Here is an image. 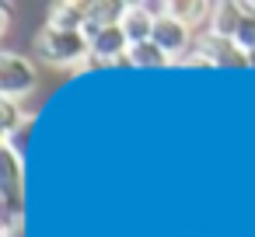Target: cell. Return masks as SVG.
Wrapping results in <instances>:
<instances>
[{
  "instance_id": "6da1fadb",
  "label": "cell",
  "mask_w": 255,
  "mask_h": 237,
  "mask_svg": "<svg viewBox=\"0 0 255 237\" xmlns=\"http://www.w3.org/2000/svg\"><path fill=\"white\" fill-rule=\"evenodd\" d=\"M35 53L42 63L60 67V70H77L91 56V39L84 32H60V28H42L35 35Z\"/></svg>"
},
{
  "instance_id": "7a4b0ae2",
  "label": "cell",
  "mask_w": 255,
  "mask_h": 237,
  "mask_svg": "<svg viewBox=\"0 0 255 237\" xmlns=\"http://www.w3.org/2000/svg\"><path fill=\"white\" fill-rule=\"evenodd\" d=\"M39 84V70L32 60L18 56V53H0V94H4V101H21L35 91Z\"/></svg>"
},
{
  "instance_id": "3957f363",
  "label": "cell",
  "mask_w": 255,
  "mask_h": 237,
  "mask_svg": "<svg viewBox=\"0 0 255 237\" xmlns=\"http://www.w3.org/2000/svg\"><path fill=\"white\" fill-rule=\"evenodd\" d=\"M150 42L175 63V60H182L189 49H192V28L189 25H182L178 18H171V14H164V18H157L154 21V35H150Z\"/></svg>"
},
{
  "instance_id": "277c9868",
  "label": "cell",
  "mask_w": 255,
  "mask_h": 237,
  "mask_svg": "<svg viewBox=\"0 0 255 237\" xmlns=\"http://www.w3.org/2000/svg\"><path fill=\"white\" fill-rule=\"evenodd\" d=\"M126 56H129V39H126L123 25L98 28L91 35V60L95 63H123Z\"/></svg>"
},
{
  "instance_id": "5b68a950",
  "label": "cell",
  "mask_w": 255,
  "mask_h": 237,
  "mask_svg": "<svg viewBox=\"0 0 255 237\" xmlns=\"http://www.w3.org/2000/svg\"><path fill=\"white\" fill-rule=\"evenodd\" d=\"M91 21V4L88 0H63V4H53L49 7V28H60V32H84Z\"/></svg>"
},
{
  "instance_id": "8992f818",
  "label": "cell",
  "mask_w": 255,
  "mask_h": 237,
  "mask_svg": "<svg viewBox=\"0 0 255 237\" xmlns=\"http://www.w3.org/2000/svg\"><path fill=\"white\" fill-rule=\"evenodd\" d=\"M196 49L213 63V67H248V56L231 42V39H217V35H199L196 39Z\"/></svg>"
},
{
  "instance_id": "52a82bcc",
  "label": "cell",
  "mask_w": 255,
  "mask_h": 237,
  "mask_svg": "<svg viewBox=\"0 0 255 237\" xmlns=\"http://www.w3.org/2000/svg\"><path fill=\"white\" fill-rule=\"evenodd\" d=\"M241 21H245V11H241L238 0H224V4H213V14H210V35H217V39H231V42H234Z\"/></svg>"
},
{
  "instance_id": "ba28073f",
  "label": "cell",
  "mask_w": 255,
  "mask_h": 237,
  "mask_svg": "<svg viewBox=\"0 0 255 237\" xmlns=\"http://www.w3.org/2000/svg\"><path fill=\"white\" fill-rule=\"evenodd\" d=\"M154 21H157V18L147 11V4H129V11H126V18H123V32H126L129 46L150 42V35H154Z\"/></svg>"
},
{
  "instance_id": "9c48e42d",
  "label": "cell",
  "mask_w": 255,
  "mask_h": 237,
  "mask_svg": "<svg viewBox=\"0 0 255 237\" xmlns=\"http://www.w3.org/2000/svg\"><path fill=\"white\" fill-rule=\"evenodd\" d=\"M171 18H178L182 25L189 28H199L206 25L210 28V14H213V4H206V0H171Z\"/></svg>"
},
{
  "instance_id": "30bf717a",
  "label": "cell",
  "mask_w": 255,
  "mask_h": 237,
  "mask_svg": "<svg viewBox=\"0 0 255 237\" xmlns=\"http://www.w3.org/2000/svg\"><path fill=\"white\" fill-rule=\"evenodd\" d=\"M126 63H133V67H168L171 60L154 46V42H140V46H129V56H126Z\"/></svg>"
},
{
  "instance_id": "8fae6325",
  "label": "cell",
  "mask_w": 255,
  "mask_h": 237,
  "mask_svg": "<svg viewBox=\"0 0 255 237\" xmlns=\"http://www.w3.org/2000/svg\"><path fill=\"white\" fill-rule=\"evenodd\" d=\"M241 11H245V21H241V28L234 35V46L248 56L255 49V4H241Z\"/></svg>"
},
{
  "instance_id": "7c38bea8",
  "label": "cell",
  "mask_w": 255,
  "mask_h": 237,
  "mask_svg": "<svg viewBox=\"0 0 255 237\" xmlns=\"http://www.w3.org/2000/svg\"><path fill=\"white\" fill-rule=\"evenodd\" d=\"M4 237H21V216H7L4 220Z\"/></svg>"
},
{
  "instance_id": "4fadbf2b",
  "label": "cell",
  "mask_w": 255,
  "mask_h": 237,
  "mask_svg": "<svg viewBox=\"0 0 255 237\" xmlns=\"http://www.w3.org/2000/svg\"><path fill=\"white\" fill-rule=\"evenodd\" d=\"M185 63H189V67H213V63L199 53V49H196V53H189V56H185Z\"/></svg>"
},
{
  "instance_id": "5bb4252c",
  "label": "cell",
  "mask_w": 255,
  "mask_h": 237,
  "mask_svg": "<svg viewBox=\"0 0 255 237\" xmlns=\"http://www.w3.org/2000/svg\"><path fill=\"white\" fill-rule=\"evenodd\" d=\"M248 67H255V49H252V53H248Z\"/></svg>"
}]
</instances>
